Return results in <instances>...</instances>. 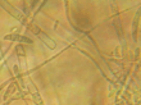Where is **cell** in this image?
Wrapping results in <instances>:
<instances>
[{
  "instance_id": "6da1fadb",
  "label": "cell",
  "mask_w": 141,
  "mask_h": 105,
  "mask_svg": "<svg viewBox=\"0 0 141 105\" xmlns=\"http://www.w3.org/2000/svg\"><path fill=\"white\" fill-rule=\"evenodd\" d=\"M37 36H39L40 39H41V37L44 39V41L48 44V46H49V48H54V46H55V42H54L53 40H50V39H49L48 36L44 33V32H39V35H37Z\"/></svg>"
}]
</instances>
